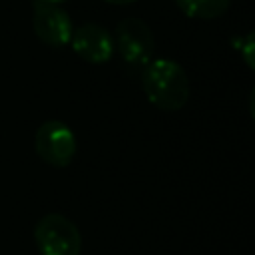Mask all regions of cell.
Wrapping results in <instances>:
<instances>
[{
    "label": "cell",
    "mask_w": 255,
    "mask_h": 255,
    "mask_svg": "<svg viewBox=\"0 0 255 255\" xmlns=\"http://www.w3.org/2000/svg\"><path fill=\"white\" fill-rule=\"evenodd\" d=\"M72 50L88 64H106L114 54V38L98 24H84L72 32Z\"/></svg>",
    "instance_id": "cell-6"
},
{
    "label": "cell",
    "mask_w": 255,
    "mask_h": 255,
    "mask_svg": "<svg viewBox=\"0 0 255 255\" xmlns=\"http://www.w3.org/2000/svg\"><path fill=\"white\" fill-rule=\"evenodd\" d=\"M106 2L116 4V6H126V4H131V2H135V0H106Z\"/></svg>",
    "instance_id": "cell-10"
},
{
    "label": "cell",
    "mask_w": 255,
    "mask_h": 255,
    "mask_svg": "<svg viewBox=\"0 0 255 255\" xmlns=\"http://www.w3.org/2000/svg\"><path fill=\"white\" fill-rule=\"evenodd\" d=\"M249 112H251V118L255 120V88L251 90V96H249Z\"/></svg>",
    "instance_id": "cell-9"
},
{
    "label": "cell",
    "mask_w": 255,
    "mask_h": 255,
    "mask_svg": "<svg viewBox=\"0 0 255 255\" xmlns=\"http://www.w3.org/2000/svg\"><path fill=\"white\" fill-rule=\"evenodd\" d=\"M175 4L185 16L197 20H215L229 8V0H175Z\"/></svg>",
    "instance_id": "cell-7"
},
{
    "label": "cell",
    "mask_w": 255,
    "mask_h": 255,
    "mask_svg": "<svg viewBox=\"0 0 255 255\" xmlns=\"http://www.w3.org/2000/svg\"><path fill=\"white\" fill-rule=\"evenodd\" d=\"M141 86L147 100L163 112L181 110L189 98V80L185 70L167 58L149 60L145 64Z\"/></svg>",
    "instance_id": "cell-1"
},
{
    "label": "cell",
    "mask_w": 255,
    "mask_h": 255,
    "mask_svg": "<svg viewBox=\"0 0 255 255\" xmlns=\"http://www.w3.org/2000/svg\"><path fill=\"white\" fill-rule=\"evenodd\" d=\"M40 2H50V4H60V2H66V0H40Z\"/></svg>",
    "instance_id": "cell-11"
},
{
    "label": "cell",
    "mask_w": 255,
    "mask_h": 255,
    "mask_svg": "<svg viewBox=\"0 0 255 255\" xmlns=\"http://www.w3.org/2000/svg\"><path fill=\"white\" fill-rule=\"evenodd\" d=\"M239 50H241V58H243V62L247 64V68L255 72V30L249 32V34L243 38Z\"/></svg>",
    "instance_id": "cell-8"
},
{
    "label": "cell",
    "mask_w": 255,
    "mask_h": 255,
    "mask_svg": "<svg viewBox=\"0 0 255 255\" xmlns=\"http://www.w3.org/2000/svg\"><path fill=\"white\" fill-rule=\"evenodd\" d=\"M34 147L40 159L48 165L66 167L76 155V135L64 122L48 120L38 128Z\"/></svg>",
    "instance_id": "cell-3"
},
{
    "label": "cell",
    "mask_w": 255,
    "mask_h": 255,
    "mask_svg": "<svg viewBox=\"0 0 255 255\" xmlns=\"http://www.w3.org/2000/svg\"><path fill=\"white\" fill-rule=\"evenodd\" d=\"M40 255H80L82 235L72 219L62 213L44 215L34 227Z\"/></svg>",
    "instance_id": "cell-2"
},
{
    "label": "cell",
    "mask_w": 255,
    "mask_h": 255,
    "mask_svg": "<svg viewBox=\"0 0 255 255\" xmlns=\"http://www.w3.org/2000/svg\"><path fill=\"white\" fill-rule=\"evenodd\" d=\"M34 32L50 48H64L72 38V20L58 4L34 0Z\"/></svg>",
    "instance_id": "cell-5"
},
{
    "label": "cell",
    "mask_w": 255,
    "mask_h": 255,
    "mask_svg": "<svg viewBox=\"0 0 255 255\" xmlns=\"http://www.w3.org/2000/svg\"><path fill=\"white\" fill-rule=\"evenodd\" d=\"M114 48L128 64H147L155 50L153 32L141 18H124L116 28Z\"/></svg>",
    "instance_id": "cell-4"
}]
</instances>
